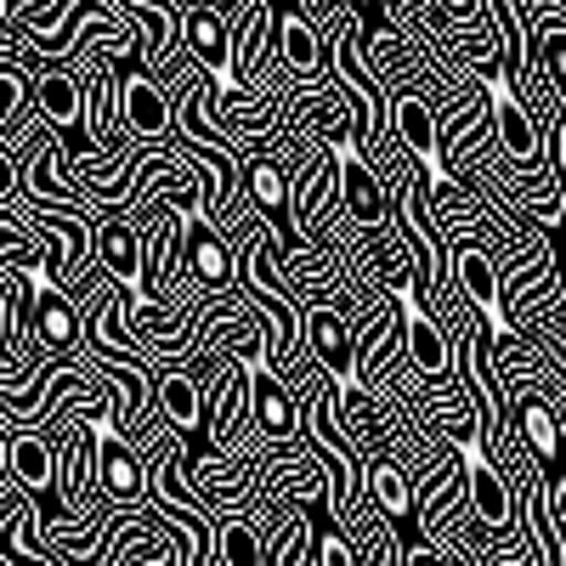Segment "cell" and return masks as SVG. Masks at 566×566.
Listing matches in <instances>:
<instances>
[{
  "instance_id": "6da1fadb",
  "label": "cell",
  "mask_w": 566,
  "mask_h": 566,
  "mask_svg": "<svg viewBox=\"0 0 566 566\" xmlns=\"http://www.w3.org/2000/svg\"><path fill=\"white\" fill-rule=\"evenodd\" d=\"M266 63H272L277 74H290L295 85L328 80L323 34L312 29V18L295 7V0H277V12H272V45H266Z\"/></svg>"
},
{
  "instance_id": "7a4b0ae2",
  "label": "cell",
  "mask_w": 566,
  "mask_h": 566,
  "mask_svg": "<svg viewBox=\"0 0 566 566\" xmlns=\"http://www.w3.org/2000/svg\"><path fill=\"white\" fill-rule=\"evenodd\" d=\"M97 424V453H91V493L103 504H142L148 499V464L142 453L108 431V419H91Z\"/></svg>"
},
{
  "instance_id": "3957f363",
  "label": "cell",
  "mask_w": 566,
  "mask_h": 566,
  "mask_svg": "<svg viewBox=\"0 0 566 566\" xmlns=\"http://www.w3.org/2000/svg\"><path fill=\"white\" fill-rule=\"evenodd\" d=\"M464 510L470 522L488 527V533H522V515H515V493L499 476V464L482 448H464Z\"/></svg>"
},
{
  "instance_id": "277c9868",
  "label": "cell",
  "mask_w": 566,
  "mask_h": 566,
  "mask_svg": "<svg viewBox=\"0 0 566 566\" xmlns=\"http://www.w3.org/2000/svg\"><path fill=\"white\" fill-rule=\"evenodd\" d=\"M176 290H199V295H227L232 290V244L221 239L216 221H187Z\"/></svg>"
},
{
  "instance_id": "5b68a950",
  "label": "cell",
  "mask_w": 566,
  "mask_h": 566,
  "mask_svg": "<svg viewBox=\"0 0 566 566\" xmlns=\"http://www.w3.org/2000/svg\"><path fill=\"white\" fill-rule=\"evenodd\" d=\"M119 125L136 142H170V85L142 74L130 57L119 63Z\"/></svg>"
},
{
  "instance_id": "8992f818",
  "label": "cell",
  "mask_w": 566,
  "mask_h": 566,
  "mask_svg": "<svg viewBox=\"0 0 566 566\" xmlns=\"http://www.w3.org/2000/svg\"><path fill=\"white\" fill-rule=\"evenodd\" d=\"M181 69H205L216 80H227V18L210 7V0H193L181 7V40H176V74ZM170 74V85H176Z\"/></svg>"
},
{
  "instance_id": "52a82bcc",
  "label": "cell",
  "mask_w": 566,
  "mask_h": 566,
  "mask_svg": "<svg viewBox=\"0 0 566 566\" xmlns=\"http://www.w3.org/2000/svg\"><path fill=\"white\" fill-rule=\"evenodd\" d=\"M34 119L52 130L69 154H80V74L74 69H57V63H45L34 74V97H29Z\"/></svg>"
},
{
  "instance_id": "ba28073f",
  "label": "cell",
  "mask_w": 566,
  "mask_h": 566,
  "mask_svg": "<svg viewBox=\"0 0 566 566\" xmlns=\"http://www.w3.org/2000/svg\"><path fill=\"white\" fill-rule=\"evenodd\" d=\"M510 424H515V437L527 442V453L538 459L544 476H555V470H560V453H566V413L549 408L544 397L522 391V397H510Z\"/></svg>"
},
{
  "instance_id": "9c48e42d",
  "label": "cell",
  "mask_w": 566,
  "mask_h": 566,
  "mask_svg": "<svg viewBox=\"0 0 566 566\" xmlns=\"http://www.w3.org/2000/svg\"><path fill=\"white\" fill-rule=\"evenodd\" d=\"M148 413H154V419H165L176 437L199 442V419H205V402H199L193 374H187V368H176V363H159V368H154V386H148Z\"/></svg>"
},
{
  "instance_id": "30bf717a",
  "label": "cell",
  "mask_w": 566,
  "mask_h": 566,
  "mask_svg": "<svg viewBox=\"0 0 566 566\" xmlns=\"http://www.w3.org/2000/svg\"><path fill=\"white\" fill-rule=\"evenodd\" d=\"M301 346L328 380H346V368H352V317L335 312V306H301Z\"/></svg>"
},
{
  "instance_id": "8fae6325",
  "label": "cell",
  "mask_w": 566,
  "mask_h": 566,
  "mask_svg": "<svg viewBox=\"0 0 566 566\" xmlns=\"http://www.w3.org/2000/svg\"><path fill=\"white\" fill-rule=\"evenodd\" d=\"M448 250V283H453V295L464 306H476L493 317V301H499V261L482 250V244H470V239H442Z\"/></svg>"
},
{
  "instance_id": "7c38bea8",
  "label": "cell",
  "mask_w": 566,
  "mask_h": 566,
  "mask_svg": "<svg viewBox=\"0 0 566 566\" xmlns=\"http://www.w3.org/2000/svg\"><path fill=\"white\" fill-rule=\"evenodd\" d=\"M335 193H340V210L352 227H380L391 216V199H386V187L380 176H374L352 148H340V165H335Z\"/></svg>"
},
{
  "instance_id": "4fadbf2b",
  "label": "cell",
  "mask_w": 566,
  "mask_h": 566,
  "mask_svg": "<svg viewBox=\"0 0 566 566\" xmlns=\"http://www.w3.org/2000/svg\"><path fill=\"white\" fill-rule=\"evenodd\" d=\"M34 340L45 357H80V301H69L63 290H52V283H40L34 290Z\"/></svg>"
},
{
  "instance_id": "5bb4252c",
  "label": "cell",
  "mask_w": 566,
  "mask_h": 566,
  "mask_svg": "<svg viewBox=\"0 0 566 566\" xmlns=\"http://www.w3.org/2000/svg\"><path fill=\"white\" fill-rule=\"evenodd\" d=\"M250 424H255L266 442L301 437V402L283 391L277 374H266V368H250Z\"/></svg>"
},
{
  "instance_id": "9a60e30c",
  "label": "cell",
  "mask_w": 566,
  "mask_h": 566,
  "mask_svg": "<svg viewBox=\"0 0 566 566\" xmlns=\"http://www.w3.org/2000/svg\"><path fill=\"white\" fill-rule=\"evenodd\" d=\"M7 482L29 499H52V442L45 431H7Z\"/></svg>"
},
{
  "instance_id": "2e32d148",
  "label": "cell",
  "mask_w": 566,
  "mask_h": 566,
  "mask_svg": "<svg viewBox=\"0 0 566 566\" xmlns=\"http://www.w3.org/2000/svg\"><path fill=\"white\" fill-rule=\"evenodd\" d=\"M85 266L108 272L114 283L130 290V277H136V221L130 216H97L91 221V261Z\"/></svg>"
},
{
  "instance_id": "e0dca14e",
  "label": "cell",
  "mask_w": 566,
  "mask_h": 566,
  "mask_svg": "<svg viewBox=\"0 0 566 566\" xmlns=\"http://www.w3.org/2000/svg\"><path fill=\"white\" fill-rule=\"evenodd\" d=\"M363 504L368 510H380L386 522H408V504H413V482L402 476V464L397 459H386V453H374V459H363Z\"/></svg>"
},
{
  "instance_id": "ac0fdd59",
  "label": "cell",
  "mask_w": 566,
  "mask_h": 566,
  "mask_svg": "<svg viewBox=\"0 0 566 566\" xmlns=\"http://www.w3.org/2000/svg\"><path fill=\"white\" fill-rule=\"evenodd\" d=\"M386 130L402 142L419 165H431V154H437V114L424 108L413 91H391V119H386Z\"/></svg>"
},
{
  "instance_id": "d6986e66",
  "label": "cell",
  "mask_w": 566,
  "mask_h": 566,
  "mask_svg": "<svg viewBox=\"0 0 566 566\" xmlns=\"http://www.w3.org/2000/svg\"><path fill=\"white\" fill-rule=\"evenodd\" d=\"M216 566H261V538L244 515H221L216 522Z\"/></svg>"
},
{
  "instance_id": "ffe728a7",
  "label": "cell",
  "mask_w": 566,
  "mask_h": 566,
  "mask_svg": "<svg viewBox=\"0 0 566 566\" xmlns=\"http://www.w3.org/2000/svg\"><path fill=\"white\" fill-rule=\"evenodd\" d=\"M312 566H363V555H357V544H352L340 527H317V538H312Z\"/></svg>"
},
{
  "instance_id": "44dd1931",
  "label": "cell",
  "mask_w": 566,
  "mask_h": 566,
  "mask_svg": "<svg viewBox=\"0 0 566 566\" xmlns=\"http://www.w3.org/2000/svg\"><path fill=\"white\" fill-rule=\"evenodd\" d=\"M18 181H23V159L0 142V205H18Z\"/></svg>"
},
{
  "instance_id": "7402d4cb",
  "label": "cell",
  "mask_w": 566,
  "mask_h": 566,
  "mask_svg": "<svg viewBox=\"0 0 566 566\" xmlns=\"http://www.w3.org/2000/svg\"><path fill=\"white\" fill-rule=\"evenodd\" d=\"M442 12H453V18H476L482 12V0H437Z\"/></svg>"
},
{
  "instance_id": "603a6c76",
  "label": "cell",
  "mask_w": 566,
  "mask_h": 566,
  "mask_svg": "<svg viewBox=\"0 0 566 566\" xmlns=\"http://www.w3.org/2000/svg\"><path fill=\"white\" fill-rule=\"evenodd\" d=\"M0 482H7V437H0Z\"/></svg>"
},
{
  "instance_id": "cb8c5ba5",
  "label": "cell",
  "mask_w": 566,
  "mask_h": 566,
  "mask_svg": "<svg viewBox=\"0 0 566 566\" xmlns=\"http://www.w3.org/2000/svg\"><path fill=\"white\" fill-rule=\"evenodd\" d=\"M352 7H357V12H363V18H368V12H374V0H352Z\"/></svg>"
},
{
  "instance_id": "d4e9b609",
  "label": "cell",
  "mask_w": 566,
  "mask_h": 566,
  "mask_svg": "<svg viewBox=\"0 0 566 566\" xmlns=\"http://www.w3.org/2000/svg\"><path fill=\"white\" fill-rule=\"evenodd\" d=\"M7 7H12V0H7Z\"/></svg>"
}]
</instances>
